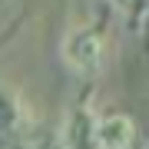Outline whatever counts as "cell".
Listing matches in <instances>:
<instances>
[{
    "label": "cell",
    "mask_w": 149,
    "mask_h": 149,
    "mask_svg": "<svg viewBox=\"0 0 149 149\" xmlns=\"http://www.w3.org/2000/svg\"><path fill=\"white\" fill-rule=\"evenodd\" d=\"M60 56L73 73L96 76L106 66V40L93 27H73V30H66L63 43H60Z\"/></svg>",
    "instance_id": "obj_1"
},
{
    "label": "cell",
    "mask_w": 149,
    "mask_h": 149,
    "mask_svg": "<svg viewBox=\"0 0 149 149\" xmlns=\"http://www.w3.org/2000/svg\"><path fill=\"white\" fill-rule=\"evenodd\" d=\"M60 149H96V113L86 103L66 109L60 123Z\"/></svg>",
    "instance_id": "obj_2"
},
{
    "label": "cell",
    "mask_w": 149,
    "mask_h": 149,
    "mask_svg": "<svg viewBox=\"0 0 149 149\" xmlns=\"http://www.w3.org/2000/svg\"><path fill=\"white\" fill-rule=\"evenodd\" d=\"M136 139V126L123 113L96 116V149H129Z\"/></svg>",
    "instance_id": "obj_3"
},
{
    "label": "cell",
    "mask_w": 149,
    "mask_h": 149,
    "mask_svg": "<svg viewBox=\"0 0 149 149\" xmlns=\"http://www.w3.org/2000/svg\"><path fill=\"white\" fill-rule=\"evenodd\" d=\"M20 123H23V109L20 100L0 86V146H10L20 136Z\"/></svg>",
    "instance_id": "obj_4"
}]
</instances>
